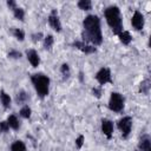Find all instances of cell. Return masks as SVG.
<instances>
[{
  "label": "cell",
  "instance_id": "cell-1",
  "mask_svg": "<svg viewBox=\"0 0 151 151\" xmlns=\"http://www.w3.org/2000/svg\"><path fill=\"white\" fill-rule=\"evenodd\" d=\"M83 37L86 41H90L93 45H100L103 42L100 20L97 15H87L83 21Z\"/></svg>",
  "mask_w": 151,
  "mask_h": 151
},
{
  "label": "cell",
  "instance_id": "cell-2",
  "mask_svg": "<svg viewBox=\"0 0 151 151\" xmlns=\"http://www.w3.org/2000/svg\"><path fill=\"white\" fill-rule=\"evenodd\" d=\"M105 19L114 34H119L120 32H123V20L120 11L117 6H111L105 9Z\"/></svg>",
  "mask_w": 151,
  "mask_h": 151
},
{
  "label": "cell",
  "instance_id": "cell-3",
  "mask_svg": "<svg viewBox=\"0 0 151 151\" xmlns=\"http://www.w3.org/2000/svg\"><path fill=\"white\" fill-rule=\"evenodd\" d=\"M32 84L37 91V93L40 96V97H46L48 94V91H50V78L42 73H37V74H33L32 78Z\"/></svg>",
  "mask_w": 151,
  "mask_h": 151
},
{
  "label": "cell",
  "instance_id": "cell-4",
  "mask_svg": "<svg viewBox=\"0 0 151 151\" xmlns=\"http://www.w3.org/2000/svg\"><path fill=\"white\" fill-rule=\"evenodd\" d=\"M109 109L113 112H120L124 109V98L118 92H112L109 100Z\"/></svg>",
  "mask_w": 151,
  "mask_h": 151
},
{
  "label": "cell",
  "instance_id": "cell-5",
  "mask_svg": "<svg viewBox=\"0 0 151 151\" xmlns=\"http://www.w3.org/2000/svg\"><path fill=\"white\" fill-rule=\"evenodd\" d=\"M96 79H97V81H98L100 85H105V84H107V83H112L110 70L106 68V67L100 68V70L97 72V74H96Z\"/></svg>",
  "mask_w": 151,
  "mask_h": 151
},
{
  "label": "cell",
  "instance_id": "cell-6",
  "mask_svg": "<svg viewBox=\"0 0 151 151\" xmlns=\"http://www.w3.org/2000/svg\"><path fill=\"white\" fill-rule=\"evenodd\" d=\"M118 127L122 131L123 137H127L129 133H130V131H131V127H132V119H131V117H124V118H122L118 122Z\"/></svg>",
  "mask_w": 151,
  "mask_h": 151
},
{
  "label": "cell",
  "instance_id": "cell-7",
  "mask_svg": "<svg viewBox=\"0 0 151 151\" xmlns=\"http://www.w3.org/2000/svg\"><path fill=\"white\" fill-rule=\"evenodd\" d=\"M131 24H132V27L137 31H140L144 26V15L139 12V11H136L132 15V19H131Z\"/></svg>",
  "mask_w": 151,
  "mask_h": 151
},
{
  "label": "cell",
  "instance_id": "cell-8",
  "mask_svg": "<svg viewBox=\"0 0 151 151\" xmlns=\"http://www.w3.org/2000/svg\"><path fill=\"white\" fill-rule=\"evenodd\" d=\"M48 22H50V26H51L54 31H57V32H60V31H61V24H60V20H59V18H58L55 11H53L52 14L48 17Z\"/></svg>",
  "mask_w": 151,
  "mask_h": 151
},
{
  "label": "cell",
  "instance_id": "cell-9",
  "mask_svg": "<svg viewBox=\"0 0 151 151\" xmlns=\"http://www.w3.org/2000/svg\"><path fill=\"white\" fill-rule=\"evenodd\" d=\"M101 131L107 138H111L112 132H113V123L109 119H103L101 120Z\"/></svg>",
  "mask_w": 151,
  "mask_h": 151
},
{
  "label": "cell",
  "instance_id": "cell-10",
  "mask_svg": "<svg viewBox=\"0 0 151 151\" xmlns=\"http://www.w3.org/2000/svg\"><path fill=\"white\" fill-rule=\"evenodd\" d=\"M26 55H27V59H28V61L31 63V65H32L33 67H37V66L39 65V63H40V58H39L38 53H37L34 50H29V51H27V52H26Z\"/></svg>",
  "mask_w": 151,
  "mask_h": 151
},
{
  "label": "cell",
  "instance_id": "cell-11",
  "mask_svg": "<svg viewBox=\"0 0 151 151\" xmlns=\"http://www.w3.org/2000/svg\"><path fill=\"white\" fill-rule=\"evenodd\" d=\"M73 45H74L77 48H79V50H81L83 52H85V53H93V52H96V47L85 45V44L81 42V41H76Z\"/></svg>",
  "mask_w": 151,
  "mask_h": 151
},
{
  "label": "cell",
  "instance_id": "cell-12",
  "mask_svg": "<svg viewBox=\"0 0 151 151\" xmlns=\"http://www.w3.org/2000/svg\"><path fill=\"white\" fill-rule=\"evenodd\" d=\"M139 149H140V151H151V143H150V138L147 136H145L140 139Z\"/></svg>",
  "mask_w": 151,
  "mask_h": 151
},
{
  "label": "cell",
  "instance_id": "cell-13",
  "mask_svg": "<svg viewBox=\"0 0 151 151\" xmlns=\"http://www.w3.org/2000/svg\"><path fill=\"white\" fill-rule=\"evenodd\" d=\"M118 35H119V40H120V42H123L124 45H129V44L131 42V40H132V38H131L130 33H129V32H126V31L120 32Z\"/></svg>",
  "mask_w": 151,
  "mask_h": 151
},
{
  "label": "cell",
  "instance_id": "cell-14",
  "mask_svg": "<svg viewBox=\"0 0 151 151\" xmlns=\"http://www.w3.org/2000/svg\"><path fill=\"white\" fill-rule=\"evenodd\" d=\"M0 99H1V103H2V105H4L5 109H7V107L11 106V97L5 91H1L0 92Z\"/></svg>",
  "mask_w": 151,
  "mask_h": 151
},
{
  "label": "cell",
  "instance_id": "cell-15",
  "mask_svg": "<svg viewBox=\"0 0 151 151\" xmlns=\"http://www.w3.org/2000/svg\"><path fill=\"white\" fill-rule=\"evenodd\" d=\"M7 124H8V126H9L11 129H13V130H18L19 126H20L18 118H17L15 116H13V114L8 117V119H7Z\"/></svg>",
  "mask_w": 151,
  "mask_h": 151
},
{
  "label": "cell",
  "instance_id": "cell-16",
  "mask_svg": "<svg viewBox=\"0 0 151 151\" xmlns=\"http://www.w3.org/2000/svg\"><path fill=\"white\" fill-rule=\"evenodd\" d=\"M11 151H26V146L21 140H15L11 146Z\"/></svg>",
  "mask_w": 151,
  "mask_h": 151
},
{
  "label": "cell",
  "instance_id": "cell-17",
  "mask_svg": "<svg viewBox=\"0 0 151 151\" xmlns=\"http://www.w3.org/2000/svg\"><path fill=\"white\" fill-rule=\"evenodd\" d=\"M78 7L83 11H90L92 8V2L90 0H80L78 2Z\"/></svg>",
  "mask_w": 151,
  "mask_h": 151
},
{
  "label": "cell",
  "instance_id": "cell-18",
  "mask_svg": "<svg viewBox=\"0 0 151 151\" xmlns=\"http://www.w3.org/2000/svg\"><path fill=\"white\" fill-rule=\"evenodd\" d=\"M13 12H14V17H15L18 20L24 21V18H25V12H24V9H22V8H20V7H15V8L13 9Z\"/></svg>",
  "mask_w": 151,
  "mask_h": 151
},
{
  "label": "cell",
  "instance_id": "cell-19",
  "mask_svg": "<svg viewBox=\"0 0 151 151\" xmlns=\"http://www.w3.org/2000/svg\"><path fill=\"white\" fill-rule=\"evenodd\" d=\"M53 41H54V39H53L52 35L45 37V40H44V46H45V48H46V50H51V47H52V45H53Z\"/></svg>",
  "mask_w": 151,
  "mask_h": 151
},
{
  "label": "cell",
  "instance_id": "cell-20",
  "mask_svg": "<svg viewBox=\"0 0 151 151\" xmlns=\"http://www.w3.org/2000/svg\"><path fill=\"white\" fill-rule=\"evenodd\" d=\"M20 116H21L22 118H29V117H31V109H29L27 105H25V106L21 107V110H20Z\"/></svg>",
  "mask_w": 151,
  "mask_h": 151
},
{
  "label": "cell",
  "instance_id": "cell-21",
  "mask_svg": "<svg viewBox=\"0 0 151 151\" xmlns=\"http://www.w3.org/2000/svg\"><path fill=\"white\" fill-rule=\"evenodd\" d=\"M13 34H14V37H15L18 40H20V41H22V40L25 39V33H24V31L20 29V28H15L14 32H13Z\"/></svg>",
  "mask_w": 151,
  "mask_h": 151
},
{
  "label": "cell",
  "instance_id": "cell-22",
  "mask_svg": "<svg viewBox=\"0 0 151 151\" xmlns=\"http://www.w3.org/2000/svg\"><path fill=\"white\" fill-rule=\"evenodd\" d=\"M26 100H27V94H26L24 91L19 92L18 96H17V101H18V103H25Z\"/></svg>",
  "mask_w": 151,
  "mask_h": 151
},
{
  "label": "cell",
  "instance_id": "cell-23",
  "mask_svg": "<svg viewBox=\"0 0 151 151\" xmlns=\"http://www.w3.org/2000/svg\"><path fill=\"white\" fill-rule=\"evenodd\" d=\"M60 71H61V74L64 76V78H67V77L70 76V67H68L67 64H63Z\"/></svg>",
  "mask_w": 151,
  "mask_h": 151
},
{
  "label": "cell",
  "instance_id": "cell-24",
  "mask_svg": "<svg viewBox=\"0 0 151 151\" xmlns=\"http://www.w3.org/2000/svg\"><path fill=\"white\" fill-rule=\"evenodd\" d=\"M8 129H9V126H8L7 122H1L0 123V132H7Z\"/></svg>",
  "mask_w": 151,
  "mask_h": 151
},
{
  "label": "cell",
  "instance_id": "cell-25",
  "mask_svg": "<svg viewBox=\"0 0 151 151\" xmlns=\"http://www.w3.org/2000/svg\"><path fill=\"white\" fill-rule=\"evenodd\" d=\"M8 57H9V58L18 59V58H20V57H21V53H20V52H18V51H11V52L8 53Z\"/></svg>",
  "mask_w": 151,
  "mask_h": 151
},
{
  "label": "cell",
  "instance_id": "cell-26",
  "mask_svg": "<svg viewBox=\"0 0 151 151\" xmlns=\"http://www.w3.org/2000/svg\"><path fill=\"white\" fill-rule=\"evenodd\" d=\"M83 143H84V136H79L77 139H76V145L78 149H80L83 146Z\"/></svg>",
  "mask_w": 151,
  "mask_h": 151
},
{
  "label": "cell",
  "instance_id": "cell-27",
  "mask_svg": "<svg viewBox=\"0 0 151 151\" xmlns=\"http://www.w3.org/2000/svg\"><path fill=\"white\" fill-rule=\"evenodd\" d=\"M92 92H93V94H94L97 98H100V94H101L100 88H93V90H92Z\"/></svg>",
  "mask_w": 151,
  "mask_h": 151
},
{
  "label": "cell",
  "instance_id": "cell-28",
  "mask_svg": "<svg viewBox=\"0 0 151 151\" xmlns=\"http://www.w3.org/2000/svg\"><path fill=\"white\" fill-rule=\"evenodd\" d=\"M7 6L11 7L12 9H14V8H15V2L12 1V0H8V1H7Z\"/></svg>",
  "mask_w": 151,
  "mask_h": 151
},
{
  "label": "cell",
  "instance_id": "cell-29",
  "mask_svg": "<svg viewBox=\"0 0 151 151\" xmlns=\"http://www.w3.org/2000/svg\"><path fill=\"white\" fill-rule=\"evenodd\" d=\"M42 37L41 33H38V34H34L33 35V41H37V40H40V38Z\"/></svg>",
  "mask_w": 151,
  "mask_h": 151
}]
</instances>
